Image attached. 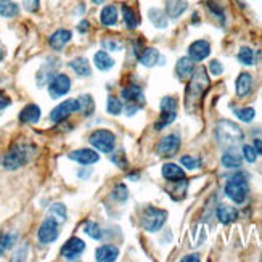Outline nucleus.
Returning <instances> with one entry per match:
<instances>
[{"label":"nucleus","instance_id":"50","mask_svg":"<svg viewBox=\"0 0 262 262\" xmlns=\"http://www.w3.org/2000/svg\"><path fill=\"white\" fill-rule=\"evenodd\" d=\"M182 260H184V262H188V260H195V262H198V260H200V257H198V254H190V256L184 257Z\"/></svg>","mask_w":262,"mask_h":262},{"label":"nucleus","instance_id":"28","mask_svg":"<svg viewBox=\"0 0 262 262\" xmlns=\"http://www.w3.org/2000/svg\"><path fill=\"white\" fill-rule=\"evenodd\" d=\"M159 60H161V55L156 49H145V52L140 55V63L146 68H153L159 63Z\"/></svg>","mask_w":262,"mask_h":262},{"label":"nucleus","instance_id":"21","mask_svg":"<svg viewBox=\"0 0 262 262\" xmlns=\"http://www.w3.org/2000/svg\"><path fill=\"white\" fill-rule=\"evenodd\" d=\"M251 87H253V77L251 74L248 73H242L236 79V95L243 98L246 97L249 92H251Z\"/></svg>","mask_w":262,"mask_h":262},{"label":"nucleus","instance_id":"46","mask_svg":"<svg viewBox=\"0 0 262 262\" xmlns=\"http://www.w3.org/2000/svg\"><path fill=\"white\" fill-rule=\"evenodd\" d=\"M25 7H26L29 11L37 10V7H39V0H26V2H25Z\"/></svg>","mask_w":262,"mask_h":262},{"label":"nucleus","instance_id":"4","mask_svg":"<svg viewBox=\"0 0 262 262\" xmlns=\"http://www.w3.org/2000/svg\"><path fill=\"white\" fill-rule=\"evenodd\" d=\"M248 191H249V187H248V182L245 177L235 176V177L227 180L225 195L229 196L232 201H235L236 204L245 203V200L248 198Z\"/></svg>","mask_w":262,"mask_h":262},{"label":"nucleus","instance_id":"52","mask_svg":"<svg viewBox=\"0 0 262 262\" xmlns=\"http://www.w3.org/2000/svg\"><path fill=\"white\" fill-rule=\"evenodd\" d=\"M103 2H105V0H92V4H95V5H101Z\"/></svg>","mask_w":262,"mask_h":262},{"label":"nucleus","instance_id":"29","mask_svg":"<svg viewBox=\"0 0 262 262\" xmlns=\"http://www.w3.org/2000/svg\"><path fill=\"white\" fill-rule=\"evenodd\" d=\"M222 166L227 169H236L242 166V156L233 150H229L222 155Z\"/></svg>","mask_w":262,"mask_h":262},{"label":"nucleus","instance_id":"32","mask_svg":"<svg viewBox=\"0 0 262 262\" xmlns=\"http://www.w3.org/2000/svg\"><path fill=\"white\" fill-rule=\"evenodd\" d=\"M49 217L53 219L55 222L63 224L66 221V208H64V204H61V203L52 204V208L49 211Z\"/></svg>","mask_w":262,"mask_h":262},{"label":"nucleus","instance_id":"39","mask_svg":"<svg viewBox=\"0 0 262 262\" xmlns=\"http://www.w3.org/2000/svg\"><path fill=\"white\" fill-rule=\"evenodd\" d=\"M176 119V113H161V119H159L156 124H155V129L156 130H161L164 129L167 124H170Z\"/></svg>","mask_w":262,"mask_h":262},{"label":"nucleus","instance_id":"43","mask_svg":"<svg viewBox=\"0 0 262 262\" xmlns=\"http://www.w3.org/2000/svg\"><path fill=\"white\" fill-rule=\"evenodd\" d=\"M101 45H103V49H106V50H113V52H118V50L121 49V43H119V42H116V40H113V39H106V40H103V42H101Z\"/></svg>","mask_w":262,"mask_h":262},{"label":"nucleus","instance_id":"23","mask_svg":"<svg viewBox=\"0 0 262 262\" xmlns=\"http://www.w3.org/2000/svg\"><path fill=\"white\" fill-rule=\"evenodd\" d=\"M188 4L187 0H167L166 4V13L170 18H179L187 10Z\"/></svg>","mask_w":262,"mask_h":262},{"label":"nucleus","instance_id":"47","mask_svg":"<svg viewBox=\"0 0 262 262\" xmlns=\"http://www.w3.org/2000/svg\"><path fill=\"white\" fill-rule=\"evenodd\" d=\"M11 103V101H10V98L8 97H5L2 92H0V110H4V108H7L8 105Z\"/></svg>","mask_w":262,"mask_h":262},{"label":"nucleus","instance_id":"8","mask_svg":"<svg viewBox=\"0 0 262 262\" xmlns=\"http://www.w3.org/2000/svg\"><path fill=\"white\" fill-rule=\"evenodd\" d=\"M81 110V105H79V100L70 98V100H64L58 106H55L53 111L50 113V119L53 122H61L66 118H70L73 113Z\"/></svg>","mask_w":262,"mask_h":262},{"label":"nucleus","instance_id":"20","mask_svg":"<svg viewBox=\"0 0 262 262\" xmlns=\"http://www.w3.org/2000/svg\"><path fill=\"white\" fill-rule=\"evenodd\" d=\"M119 256V249L113 245H103L97 249L95 253V259L100 262H111V260H116Z\"/></svg>","mask_w":262,"mask_h":262},{"label":"nucleus","instance_id":"16","mask_svg":"<svg viewBox=\"0 0 262 262\" xmlns=\"http://www.w3.org/2000/svg\"><path fill=\"white\" fill-rule=\"evenodd\" d=\"M73 37V34L71 31H68V29H58V31H55L52 36L49 37V43H50V47L56 52H60L64 45L71 40Z\"/></svg>","mask_w":262,"mask_h":262},{"label":"nucleus","instance_id":"25","mask_svg":"<svg viewBox=\"0 0 262 262\" xmlns=\"http://www.w3.org/2000/svg\"><path fill=\"white\" fill-rule=\"evenodd\" d=\"M100 21L103 26H115L118 23V10L115 5H106L100 13Z\"/></svg>","mask_w":262,"mask_h":262},{"label":"nucleus","instance_id":"15","mask_svg":"<svg viewBox=\"0 0 262 262\" xmlns=\"http://www.w3.org/2000/svg\"><path fill=\"white\" fill-rule=\"evenodd\" d=\"M70 158L77 161L79 164L82 166H90V164H95L98 163V153L94 151V150H89V148H84V150H76V151H71L70 153Z\"/></svg>","mask_w":262,"mask_h":262},{"label":"nucleus","instance_id":"34","mask_svg":"<svg viewBox=\"0 0 262 262\" xmlns=\"http://www.w3.org/2000/svg\"><path fill=\"white\" fill-rule=\"evenodd\" d=\"M84 233H87L90 238H94V240H101V236H103V232H101L98 224L95 222H87L84 225Z\"/></svg>","mask_w":262,"mask_h":262},{"label":"nucleus","instance_id":"17","mask_svg":"<svg viewBox=\"0 0 262 262\" xmlns=\"http://www.w3.org/2000/svg\"><path fill=\"white\" fill-rule=\"evenodd\" d=\"M40 119V108L37 105H26L19 113V121L25 124H36Z\"/></svg>","mask_w":262,"mask_h":262},{"label":"nucleus","instance_id":"30","mask_svg":"<svg viewBox=\"0 0 262 262\" xmlns=\"http://www.w3.org/2000/svg\"><path fill=\"white\" fill-rule=\"evenodd\" d=\"M121 11H122L124 25H126L129 29H135L137 26H139V16L135 15V11L129 5H122Z\"/></svg>","mask_w":262,"mask_h":262},{"label":"nucleus","instance_id":"44","mask_svg":"<svg viewBox=\"0 0 262 262\" xmlns=\"http://www.w3.org/2000/svg\"><path fill=\"white\" fill-rule=\"evenodd\" d=\"M209 71H211L212 76H221L222 71H224V68H222V64H221L217 60H212V61L209 63Z\"/></svg>","mask_w":262,"mask_h":262},{"label":"nucleus","instance_id":"2","mask_svg":"<svg viewBox=\"0 0 262 262\" xmlns=\"http://www.w3.org/2000/svg\"><path fill=\"white\" fill-rule=\"evenodd\" d=\"M34 146L28 143H16L10 148V150L2 156V166L8 170H16L28 164V161L32 156Z\"/></svg>","mask_w":262,"mask_h":262},{"label":"nucleus","instance_id":"5","mask_svg":"<svg viewBox=\"0 0 262 262\" xmlns=\"http://www.w3.org/2000/svg\"><path fill=\"white\" fill-rule=\"evenodd\" d=\"M89 142L95 148V150H98L101 153H111L113 150H115V146H116V137L111 130L98 129V130L92 132Z\"/></svg>","mask_w":262,"mask_h":262},{"label":"nucleus","instance_id":"10","mask_svg":"<svg viewBox=\"0 0 262 262\" xmlns=\"http://www.w3.org/2000/svg\"><path fill=\"white\" fill-rule=\"evenodd\" d=\"M71 89V79L66 74H55L49 82V92L52 98H60L66 95Z\"/></svg>","mask_w":262,"mask_h":262},{"label":"nucleus","instance_id":"38","mask_svg":"<svg viewBox=\"0 0 262 262\" xmlns=\"http://www.w3.org/2000/svg\"><path fill=\"white\" fill-rule=\"evenodd\" d=\"M177 111V101L172 97H164L161 100V113H176Z\"/></svg>","mask_w":262,"mask_h":262},{"label":"nucleus","instance_id":"6","mask_svg":"<svg viewBox=\"0 0 262 262\" xmlns=\"http://www.w3.org/2000/svg\"><path fill=\"white\" fill-rule=\"evenodd\" d=\"M166 219H167V212L166 211L153 208V206H148L143 211V215H142V227L146 232H158L164 225Z\"/></svg>","mask_w":262,"mask_h":262},{"label":"nucleus","instance_id":"1","mask_svg":"<svg viewBox=\"0 0 262 262\" xmlns=\"http://www.w3.org/2000/svg\"><path fill=\"white\" fill-rule=\"evenodd\" d=\"M208 87H209V77L206 74V70H204V68H200V70L193 74L190 84L187 85L185 106H187L188 111L195 110V106L200 103V100L203 98V95L206 94Z\"/></svg>","mask_w":262,"mask_h":262},{"label":"nucleus","instance_id":"14","mask_svg":"<svg viewBox=\"0 0 262 262\" xmlns=\"http://www.w3.org/2000/svg\"><path fill=\"white\" fill-rule=\"evenodd\" d=\"M56 68H58V60H55V58H49L47 61L42 64L40 71L37 74V85L39 87H42L47 82H50V79L55 76Z\"/></svg>","mask_w":262,"mask_h":262},{"label":"nucleus","instance_id":"41","mask_svg":"<svg viewBox=\"0 0 262 262\" xmlns=\"http://www.w3.org/2000/svg\"><path fill=\"white\" fill-rule=\"evenodd\" d=\"M180 163H182V166H185L187 169H198L200 167V164H201V161L198 158H193V156H182V159H180Z\"/></svg>","mask_w":262,"mask_h":262},{"label":"nucleus","instance_id":"7","mask_svg":"<svg viewBox=\"0 0 262 262\" xmlns=\"http://www.w3.org/2000/svg\"><path fill=\"white\" fill-rule=\"evenodd\" d=\"M121 97L124 98V101H126V111H127V115L132 116L135 111H139L140 106L143 105V101H145V97H143V92H142V89L139 85H135V84H130L127 87H124L121 90Z\"/></svg>","mask_w":262,"mask_h":262},{"label":"nucleus","instance_id":"35","mask_svg":"<svg viewBox=\"0 0 262 262\" xmlns=\"http://www.w3.org/2000/svg\"><path fill=\"white\" fill-rule=\"evenodd\" d=\"M238 60L246 66H251L254 63V52L249 47H242L240 52H238Z\"/></svg>","mask_w":262,"mask_h":262},{"label":"nucleus","instance_id":"19","mask_svg":"<svg viewBox=\"0 0 262 262\" xmlns=\"http://www.w3.org/2000/svg\"><path fill=\"white\" fill-rule=\"evenodd\" d=\"M163 177L169 182H184L185 180V172L182 170L180 166L167 163L163 166Z\"/></svg>","mask_w":262,"mask_h":262},{"label":"nucleus","instance_id":"49","mask_svg":"<svg viewBox=\"0 0 262 262\" xmlns=\"http://www.w3.org/2000/svg\"><path fill=\"white\" fill-rule=\"evenodd\" d=\"M254 150L257 155H262V140H259V139L254 140Z\"/></svg>","mask_w":262,"mask_h":262},{"label":"nucleus","instance_id":"13","mask_svg":"<svg viewBox=\"0 0 262 262\" xmlns=\"http://www.w3.org/2000/svg\"><path fill=\"white\" fill-rule=\"evenodd\" d=\"M211 53V45L206 40H196L188 47V56L193 61H203L206 60Z\"/></svg>","mask_w":262,"mask_h":262},{"label":"nucleus","instance_id":"31","mask_svg":"<svg viewBox=\"0 0 262 262\" xmlns=\"http://www.w3.org/2000/svg\"><path fill=\"white\" fill-rule=\"evenodd\" d=\"M148 18H150V21L156 28H159V29L167 28V16H166L164 11L158 10V8H151L150 11H148Z\"/></svg>","mask_w":262,"mask_h":262},{"label":"nucleus","instance_id":"42","mask_svg":"<svg viewBox=\"0 0 262 262\" xmlns=\"http://www.w3.org/2000/svg\"><path fill=\"white\" fill-rule=\"evenodd\" d=\"M243 158L246 159L248 163H254L256 159H257V153L254 150V146L251 145H245L243 146Z\"/></svg>","mask_w":262,"mask_h":262},{"label":"nucleus","instance_id":"12","mask_svg":"<svg viewBox=\"0 0 262 262\" xmlns=\"http://www.w3.org/2000/svg\"><path fill=\"white\" fill-rule=\"evenodd\" d=\"M85 251V243L81 240V238H70L61 248V256L68 260L79 257Z\"/></svg>","mask_w":262,"mask_h":262},{"label":"nucleus","instance_id":"9","mask_svg":"<svg viewBox=\"0 0 262 262\" xmlns=\"http://www.w3.org/2000/svg\"><path fill=\"white\" fill-rule=\"evenodd\" d=\"M58 222H55L53 219H50V217H47L43 222H42V225L39 227V232H37V238H39V242L42 243V245H50V243H53L56 238H58V235H60V230H58Z\"/></svg>","mask_w":262,"mask_h":262},{"label":"nucleus","instance_id":"40","mask_svg":"<svg viewBox=\"0 0 262 262\" xmlns=\"http://www.w3.org/2000/svg\"><path fill=\"white\" fill-rule=\"evenodd\" d=\"M113 198L118 200V201H126L129 198V191H127V187L124 184H119L115 191H113Z\"/></svg>","mask_w":262,"mask_h":262},{"label":"nucleus","instance_id":"3","mask_svg":"<svg viewBox=\"0 0 262 262\" xmlns=\"http://www.w3.org/2000/svg\"><path fill=\"white\" fill-rule=\"evenodd\" d=\"M215 139L221 146L227 148H233L238 143H242L243 140V130L236 126L232 121H221L217 122V127H215Z\"/></svg>","mask_w":262,"mask_h":262},{"label":"nucleus","instance_id":"37","mask_svg":"<svg viewBox=\"0 0 262 262\" xmlns=\"http://www.w3.org/2000/svg\"><path fill=\"white\" fill-rule=\"evenodd\" d=\"M106 110H108L110 115L118 116V115H121V111H122V103L116 97H110L108 103H106Z\"/></svg>","mask_w":262,"mask_h":262},{"label":"nucleus","instance_id":"36","mask_svg":"<svg viewBox=\"0 0 262 262\" xmlns=\"http://www.w3.org/2000/svg\"><path fill=\"white\" fill-rule=\"evenodd\" d=\"M235 115L243 122H251L256 116V111L254 108H240V110H235Z\"/></svg>","mask_w":262,"mask_h":262},{"label":"nucleus","instance_id":"18","mask_svg":"<svg viewBox=\"0 0 262 262\" xmlns=\"http://www.w3.org/2000/svg\"><path fill=\"white\" fill-rule=\"evenodd\" d=\"M215 215H217V221L221 224H232L238 219V211L233 206H229V204H221L215 211Z\"/></svg>","mask_w":262,"mask_h":262},{"label":"nucleus","instance_id":"27","mask_svg":"<svg viewBox=\"0 0 262 262\" xmlns=\"http://www.w3.org/2000/svg\"><path fill=\"white\" fill-rule=\"evenodd\" d=\"M19 13V5L13 0H0V16L13 18Z\"/></svg>","mask_w":262,"mask_h":262},{"label":"nucleus","instance_id":"51","mask_svg":"<svg viewBox=\"0 0 262 262\" xmlns=\"http://www.w3.org/2000/svg\"><path fill=\"white\" fill-rule=\"evenodd\" d=\"M4 56H5V50H4L2 47H0V61L4 60Z\"/></svg>","mask_w":262,"mask_h":262},{"label":"nucleus","instance_id":"26","mask_svg":"<svg viewBox=\"0 0 262 262\" xmlns=\"http://www.w3.org/2000/svg\"><path fill=\"white\" fill-rule=\"evenodd\" d=\"M94 63L100 71H108L115 66V60H113L111 56L103 50H100L94 55Z\"/></svg>","mask_w":262,"mask_h":262},{"label":"nucleus","instance_id":"33","mask_svg":"<svg viewBox=\"0 0 262 262\" xmlns=\"http://www.w3.org/2000/svg\"><path fill=\"white\" fill-rule=\"evenodd\" d=\"M16 233H5L0 236V256H4L8 249H11L16 243Z\"/></svg>","mask_w":262,"mask_h":262},{"label":"nucleus","instance_id":"11","mask_svg":"<svg viewBox=\"0 0 262 262\" xmlns=\"http://www.w3.org/2000/svg\"><path fill=\"white\" fill-rule=\"evenodd\" d=\"M179 148H180V137L177 134H170L159 140V143L156 145V153L159 156L170 158L179 151Z\"/></svg>","mask_w":262,"mask_h":262},{"label":"nucleus","instance_id":"24","mask_svg":"<svg viewBox=\"0 0 262 262\" xmlns=\"http://www.w3.org/2000/svg\"><path fill=\"white\" fill-rule=\"evenodd\" d=\"M176 71H177L179 77L187 79V77H190L193 74V71H195V63H193V60L188 58V56H184V58H180L177 61Z\"/></svg>","mask_w":262,"mask_h":262},{"label":"nucleus","instance_id":"22","mask_svg":"<svg viewBox=\"0 0 262 262\" xmlns=\"http://www.w3.org/2000/svg\"><path fill=\"white\" fill-rule=\"evenodd\" d=\"M70 68L81 77H89L90 74H92V70H90V64L87 61V58H84V56H77V58L71 60L70 61Z\"/></svg>","mask_w":262,"mask_h":262},{"label":"nucleus","instance_id":"45","mask_svg":"<svg viewBox=\"0 0 262 262\" xmlns=\"http://www.w3.org/2000/svg\"><path fill=\"white\" fill-rule=\"evenodd\" d=\"M28 253V245H23V251H21V249H19V251H16V254H15V257H13V260H23V259H26V254Z\"/></svg>","mask_w":262,"mask_h":262},{"label":"nucleus","instance_id":"48","mask_svg":"<svg viewBox=\"0 0 262 262\" xmlns=\"http://www.w3.org/2000/svg\"><path fill=\"white\" fill-rule=\"evenodd\" d=\"M89 23L87 21H81L79 23V26H77V29H79V32H87L89 31Z\"/></svg>","mask_w":262,"mask_h":262}]
</instances>
